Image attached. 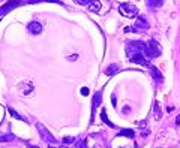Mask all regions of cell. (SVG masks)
Instances as JSON below:
<instances>
[{"label": "cell", "instance_id": "cell-2", "mask_svg": "<svg viewBox=\"0 0 180 148\" xmlns=\"http://www.w3.org/2000/svg\"><path fill=\"white\" fill-rule=\"evenodd\" d=\"M119 12H120V15H123L126 18H137L138 17V8L132 3H122L119 6Z\"/></svg>", "mask_w": 180, "mask_h": 148}, {"label": "cell", "instance_id": "cell-23", "mask_svg": "<svg viewBox=\"0 0 180 148\" xmlns=\"http://www.w3.org/2000/svg\"><path fill=\"white\" fill-rule=\"evenodd\" d=\"M176 123H177V124H179V126H180V115H179V117H177V118H176Z\"/></svg>", "mask_w": 180, "mask_h": 148}, {"label": "cell", "instance_id": "cell-14", "mask_svg": "<svg viewBox=\"0 0 180 148\" xmlns=\"http://www.w3.org/2000/svg\"><path fill=\"white\" fill-rule=\"evenodd\" d=\"M153 115H155L156 120H159V118L162 117V114H161V108H159V103H158V102L155 103V108H153Z\"/></svg>", "mask_w": 180, "mask_h": 148}, {"label": "cell", "instance_id": "cell-19", "mask_svg": "<svg viewBox=\"0 0 180 148\" xmlns=\"http://www.w3.org/2000/svg\"><path fill=\"white\" fill-rule=\"evenodd\" d=\"M75 141V138H72V136H66L65 139H63V144H71V142H74Z\"/></svg>", "mask_w": 180, "mask_h": 148}, {"label": "cell", "instance_id": "cell-12", "mask_svg": "<svg viewBox=\"0 0 180 148\" xmlns=\"http://www.w3.org/2000/svg\"><path fill=\"white\" fill-rule=\"evenodd\" d=\"M162 3H164V0H147V5L150 8H159V6H162Z\"/></svg>", "mask_w": 180, "mask_h": 148}, {"label": "cell", "instance_id": "cell-22", "mask_svg": "<svg viewBox=\"0 0 180 148\" xmlns=\"http://www.w3.org/2000/svg\"><path fill=\"white\" fill-rule=\"evenodd\" d=\"M78 55H71V57H68V60H71V61H74L75 58H77Z\"/></svg>", "mask_w": 180, "mask_h": 148}, {"label": "cell", "instance_id": "cell-18", "mask_svg": "<svg viewBox=\"0 0 180 148\" xmlns=\"http://www.w3.org/2000/svg\"><path fill=\"white\" fill-rule=\"evenodd\" d=\"M99 103H101V93H96L95 94V99H93V106L96 108Z\"/></svg>", "mask_w": 180, "mask_h": 148}, {"label": "cell", "instance_id": "cell-15", "mask_svg": "<svg viewBox=\"0 0 180 148\" xmlns=\"http://www.w3.org/2000/svg\"><path fill=\"white\" fill-rule=\"evenodd\" d=\"M101 117H102V120H104V123H105V124H108L110 127H114V124H113L110 120H108V117H107V112H105V109H102V112H101Z\"/></svg>", "mask_w": 180, "mask_h": 148}, {"label": "cell", "instance_id": "cell-10", "mask_svg": "<svg viewBox=\"0 0 180 148\" xmlns=\"http://www.w3.org/2000/svg\"><path fill=\"white\" fill-rule=\"evenodd\" d=\"M150 69H152V75H153V78L158 79V82H162V75H161V72H159L155 66H150Z\"/></svg>", "mask_w": 180, "mask_h": 148}, {"label": "cell", "instance_id": "cell-21", "mask_svg": "<svg viewBox=\"0 0 180 148\" xmlns=\"http://www.w3.org/2000/svg\"><path fill=\"white\" fill-rule=\"evenodd\" d=\"M81 94L87 96V94H89V88H86V87H84V88H81Z\"/></svg>", "mask_w": 180, "mask_h": 148}, {"label": "cell", "instance_id": "cell-3", "mask_svg": "<svg viewBox=\"0 0 180 148\" xmlns=\"http://www.w3.org/2000/svg\"><path fill=\"white\" fill-rule=\"evenodd\" d=\"M36 129L39 130V135H41V138L45 141V142H50V144H56V138L48 132V129L44 126V124H41V123H38L36 124Z\"/></svg>", "mask_w": 180, "mask_h": 148}, {"label": "cell", "instance_id": "cell-20", "mask_svg": "<svg viewBox=\"0 0 180 148\" xmlns=\"http://www.w3.org/2000/svg\"><path fill=\"white\" fill-rule=\"evenodd\" d=\"M90 2H93V0H77L78 5H89Z\"/></svg>", "mask_w": 180, "mask_h": 148}, {"label": "cell", "instance_id": "cell-7", "mask_svg": "<svg viewBox=\"0 0 180 148\" xmlns=\"http://www.w3.org/2000/svg\"><path fill=\"white\" fill-rule=\"evenodd\" d=\"M134 27H135V30H147L149 24H147L146 20H144V17H137V21H135Z\"/></svg>", "mask_w": 180, "mask_h": 148}, {"label": "cell", "instance_id": "cell-1", "mask_svg": "<svg viewBox=\"0 0 180 148\" xmlns=\"http://www.w3.org/2000/svg\"><path fill=\"white\" fill-rule=\"evenodd\" d=\"M161 52H162L161 45H159L155 39H150V41L146 44V48H144V54H146L149 58H156V57L161 55Z\"/></svg>", "mask_w": 180, "mask_h": 148}, {"label": "cell", "instance_id": "cell-5", "mask_svg": "<svg viewBox=\"0 0 180 148\" xmlns=\"http://www.w3.org/2000/svg\"><path fill=\"white\" fill-rule=\"evenodd\" d=\"M129 58H131L132 63H138V64H141V66H150L149 60H146V57H144V52H137V54L131 55Z\"/></svg>", "mask_w": 180, "mask_h": 148}, {"label": "cell", "instance_id": "cell-9", "mask_svg": "<svg viewBox=\"0 0 180 148\" xmlns=\"http://www.w3.org/2000/svg\"><path fill=\"white\" fill-rule=\"evenodd\" d=\"M20 90L24 93V96H27L30 91H33V85H32V84H29V82H26V84L23 82V84H20Z\"/></svg>", "mask_w": 180, "mask_h": 148}, {"label": "cell", "instance_id": "cell-6", "mask_svg": "<svg viewBox=\"0 0 180 148\" xmlns=\"http://www.w3.org/2000/svg\"><path fill=\"white\" fill-rule=\"evenodd\" d=\"M27 27H29V30H30L32 34H41V33H42V24L38 23V21H32V23H29Z\"/></svg>", "mask_w": 180, "mask_h": 148}, {"label": "cell", "instance_id": "cell-24", "mask_svg": "<svg viewBox=\"0 0 180 148\" xmlns=\"http://www.w3.org/2000/svg\"><path fill=\"white\" fill-rule=\"evenodd\" d=\"M48 148H66V147H53V145H50Z\"/></svg>", "mask_w": 180, "mask_h": 148}, {"label": "cell", "instance_id": "cell-25", "mask_svg": "<svg viewBox=\"0 0 180 148\" xmlns=\"http://www.w3.org/2000/svg\"><path fill=\"white\" fill-rule=\"evenodd\" d=\"M29 148H38V147H33V145H29Z\"/></svg>", "mask_w": 180, "mask_h": 148}, {"label": "cell", "instance_id": "cell-11", "mask_svg": "<svg viewBox=\"0 0 180 148\" xmlns=\"http://www.w3.org/2000/svg\"><path fill=\"white\" fill-rule=\"evenodd\" d=\"M117 70H119V66H117V64H111V66H108V67L105 69V73L111 77V75H114Z\"/></svg>", "mask_w": 180, "mask_h": 148}, {"label": "cell", "instance_id": "cell-8", "mask_svg": "<svg viewBox=\"0 0 180 148\" xmlns=\"http://www.w3.org/2000/svg\"><path fill=\"white\" fill-rule=\"evenodd\" d=\"M87 6H89V11H90V12H99L101 8H102L101 0H93V2H90Z\"/></svg>", "mask_w": 180, "mask_h": 148}, {"label": "cell", "instance_id": "cell-4", "mask_svg": "<svg viewBox=\"0 0 180 148\" xmlns=\"http://www.w3.org/2000/svg\"><path fill=\"white\" fill-rule=\"evenodd\" d=\"M20 5H23V2H20V0H9L8 3H5L2 8H0V15H3V14H6V12L15 9V8L20 6Z\"/></svg>", "mask_w": 180, "mask_h": 148}, {"label": "cell", "instance_id": "cell-16", "mask_svg": "<svg viewBox=\"0 0 180 148\" xmlns=\"http://www.w3.org/2000/svg\"><path fill=\"white\" fill-rule=\"evenodd\" d=\"M15 139V136L12 135V133H9V135H2L0 136V142H8V141H14Z\"/></svg>", "mask_w": 180, "mask_h": 148}, {"label": "cell", "instance_id": "cell-17", "mask_svg": "<svg viewBox=\"0 0 180 148\" xmlns=\"http://www.w3.org/2000/svg\"><path fill=\"white\" fill-rule=\"evenodd\" d=\"M129 136V138H134V132L132 130H129V129H125V130H120L119 132V136Z\"/></svg>", "mask_w": 180, "mask_h": 148}, {"label": "cell", "instance_id": "cell-13", "mask_svg": "<svg viewBox=\"0 0 180 148\" xmlns=\"http://www.w3.org/2000/svg\"><path fill=\"white\" fill-rule=\"evenodd\" d=\"M8 112H9V114H11V117H14L15 120H20V121H21V120H24V118H23V117L17 112V111H15L14 108H8Z\"/></svg>", "mask_w": 180, "mask_h": 148}]
</instances>
